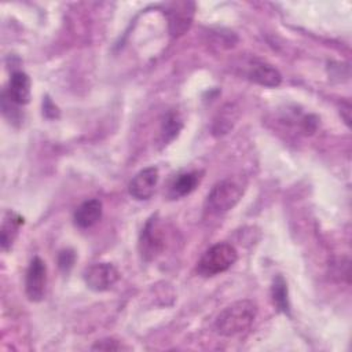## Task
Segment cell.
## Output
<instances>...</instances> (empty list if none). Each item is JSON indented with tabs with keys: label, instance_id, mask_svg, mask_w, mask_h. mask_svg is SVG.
<instances>
[{
	"label": "cell",
	"instance_id": "1",
	"mask_svg": "<svg viewBox=\"0 0 352 352\" xmlns=\"http://www.w3.org/2000/svg\"><path fill=\"white\" fill-rule=\"evenodd\" d=\"M257 305L252 300H239L226 307L214 322V329L220 336L232 337L246 331L254 322Z\"/></svg>",
	"mask_w": 352,
	"mask_h": 352
},
{
	"label": "cell",
	"instance_id": "10",
	"mask_svg": "<svg viewBox=\"0 0 352 352\" xmlns=\"http://www.w3.org/2000/svg\"><path fill=\"white\" fill-rule=\"evenodd\" d=\"M248 77L253 82L263 87H268V88H275L282 81L280 73L274 66L264 62L253 63L248 73Z\"/></svg>",
	"mask_w": 352,
	"mask_h": 352
},
{
	"label": "cell",
	"instance_id": "9",
	"mask_svg": "<svg viewBox=\"0 0 352 352\" xmlns=\"http://www.w3.org/2000/svg\"><path fill=\"white\" fill-rule=\"evenodd\" d=\"M102 202L99 199H88L84 201L76 210L73 214V220L74 224L78 228H91L92 226H95L100 217H102Z\"/></svg>",
	"mask_w": 352,
	"mask_h": 352
},
{
	"label": "cell",
	"instance_id": "12",
	"mask_svg": "<svg viewBox=\"0 0 352 352\" xmlns=\"http://www.w3.org/2000/svg\"><path fill=\"white\" fill-rule=\"evenodd\" d=\"M199 180H201V176L195 170L177 175L169 186V197L176 199V198H182L191 194L197 188Z\"/></svg>",
	"mask_w": 352,
	"mask_h": 352
},
{
	"label": "cell",
	"instance_id": "17",
	"mask_svg": "<svg viewBox=\"0 0 352 352\" xmlns=\"http://www.w3.org/2000/svg\"><path fill=\"white\" fill-rule=\"evenodd\" d=\"M92 349H102V351H120L124 349L122 344H120L118 341L113 340V338H106V340H100L98 341Z\"/></svg>",
	"mask_w": 352,
	"mask_h": 352
},
{
	"label": "cell",
	"instance_id": "8",
	"mask_svg": "<svg viewBox=\"0 0 352 352\" xmlns=\"http://www.w3.org/2000/svg\"><path fill=\"white\" fill-rule=\"evenodd\" d=\"M4 95L15 104L23 106L30 100V78L23 72H14Z\"/></svg>",
	"mask_w": 352,
	"mask_h": 352
},
{
	"label": "cell",
	"instance_id": "6",
	"mask_svg": "<svg viewBox=\"0 0 352 352\" xmlns=\"http://www.w3.org/2000/svg\"><path fill=\"white\" fill-rule=\"evenodd\" d=\"M47 283V267L40 257H33L25 276V292L30 301H41Z\"/></svg>",
	"mask_w": 352,
	"mask_h": 352
},
{
	"label": "cell",
	"instance_id": "16",
	"mask_svg": "<svg viewBox=\"0 0 352 352\" xmlns=\"http://www.w3.org/2000/svg\"><path fill=\"white\" fill-rule=\"evenodd\" d=\"M74 261H76V254L72 249H65L58 256V265L65 272H67L73 267Z\"/></svg>",
	"mask_w": 352,
	"mask_h": 352
},
{
	"label": "cell",
	"instance_id": "14",
	"mask_svg": "<svg viewBox=\"0 0 352 352\" xmlns=\"http://www.w3.org/2000/svg\"><path fill=\"white\" fill-rule=\"evenodd\" d=\"M271 294L274 304L286 315H290V304H289V293H287V283L282 275H278L271 286Z\"/></svg>",
	"mask_w": 352,
	"mask_h": 352
},
{
	"label": "cell",
	"instance_id": "18",
	"mask_svg": "<svg viewBox=\"0 0 352 352\" xmlns=\"http://www.w3.org/2000/svg\"><path fill=\"white\" fill-rule=\"evenodd\" d=\"M43 111H44V116L45 117H48L50 114V111H52L54 113V116H55V113H56V107L54 106V103L50 100V98H45V100H44V103H43Z\"/></svg>",
	"mask_w": 352,
	"mask_h": 352
},
{
	"label": "cell",
	"instance_id": "11",
	"mask_svg": "<svg viewBox=\"0 0 352 352\" xmlns=\"http://www.w3.org/2000/svg\"><path fill=\"white\" fill-rule=\"evenodd\" d=\"M188 3H173L170 4L172 10L168 11L169 28L173 36L182 34L191 23L192 10H188Z\"/></svg>",
	"mask_w": 352,
	"mask_h": 352
},
{
	"label": "cell",
	"instance_id": "5",
	"mask_svg": "<svg viewBox=\"0 0 352 352\" xmlns=\"http://www.w3.org/2000/svg\"><path fill=\"white\" fill-rule=\"evenodd\" d=\"M120 279L118 270L111 263H95L84 271V282L94 292H106Z\"/></svg>",
	"mask_w": 352,
	"mask_h": 352
},
{
	"label": "cell",
	"instance_id": "7",
	"mask_svg": "<svg viewBox=\"0 0 352 352\" xmlns=\"http://www.w3.org/2000/svg\"><path fill=\"white\" fill-rule=\"evenodd\" d=\"M158 179H160V175L155 166H148L142 169L129 182L128 191L131 197L138 201H146L151 198L158 184Z\"/></svg>",
	"mask_w": 352,
	"mask_h": 352
},
{
	"label": "cell",
	"instance_id": "15",
	"mask_svg": "<svg viewBox=\"0 0 352 352\" xmlns=\"http://www.w3.org/2000/svg\"><path fill=\"white\" fill-rule=\"evenodd\" d=\"M183 124H182V120L180 117L177 116V113L175 111H169L164 121H162V125H161V135H162V140L164 143H168L170 140H173L177 133L180 132Z\"/></svg>",
	"mask_w": 352,
	"mask_h": 352
},
{
	"label": "cell",
	"instance_id": "3",
	"mask_svg": "<svg viewBox=\"0 0 352 352\" xmlns=\"http://www.w3.org/2000/svg\"><path fill=\"white\" fill-rule=\"evenodd\" d=\"M242 194H243V188L238 182L232 179L220 180L208 192L205 199V208L209 213H213V214L228 212L239 202V199L242 198Z\"/></svg>",
	"mask_w": 352,
	"mask_h": 352
},
{
	"label": "cell",
	"instance_id": "13",
	"mask_svg": "<svg viewBox=\"0 0 352 352\" xmlns=\"http://www.w3.org/2000/svg\"><path fill=\"white\" fill-rule=\"evenodd\" d=\"M23 224V219L15 213V212H7L4 219H3V224H1V248L3 250H8L15 239V236L18 235L19 227Z\"/></svg>",
	"mask_w": 352,
	"mask_h": 352
},
{
	"label": "cell",
	"instance_id": "4",
	"mask_svg": "<svg viewBox=\"0 0 352 352\" xmlns=\"http://www.w3.org/2000/svg\"><path fill=\"white\" fill-rule=\"evenodd\" d=\"M165 246V231L157 219L151 216L142 230L139 239L140 254L144 260H153Z\"/></svg>",
	"mask_w": 352,
	"mask_h": 352
},
{
	"label": "cell",
	"instance_id": "2",
	"mask_svg": "<svg viewBox=\"0 0 352 352\" xmlns=\"http://www.w3.org/2000/svg\"><path fill=\"white\" fill-rule=\"evenodd\" d=\"M238 258L236 249L227 242H219L210 246L199 258L197 271L202 276H214L231 268Z\"/></svg>",
	"mask_w": 352,
	"mask_h": 352
}]
</instances>
